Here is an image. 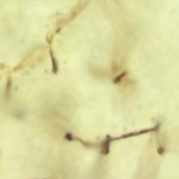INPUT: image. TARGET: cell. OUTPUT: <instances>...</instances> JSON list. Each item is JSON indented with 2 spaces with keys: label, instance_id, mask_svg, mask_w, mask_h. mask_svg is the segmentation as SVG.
Segmentation results:
<instances>
[{
  "label": "cell",
  "instance_id": "277c9868",
  "mask_svg": "<svg viewBox=\"0 0 179 179\" xmlns=\"http://www.w3.org/2000/svg\"><path fill=\"white\" fill-rule=\"evenodd\" d=\"M64 138L67 140V141H74V140H76V137L72 134V133H70V132H67L66 135H65V136H64Z\"/></svg>",
  "mask_w": 179,
  "mask_h": 179
},
{
  "label": "cell",
  "instance_id": "7a4b0ae2",
  "mask_svg": "<svg viewBox=\"0 0 179 179\" xmlns=\"http://www.w3.org/2000/svg\"><path fill=\"white\" fill-rule=\"evenodd\" d=\"M49 54H50L51 62H52V71H53V73L56 74V73H58V71H59V64H58L57 59L55 58L54 53V51H53L52 48L49 49Z\"/></svg>",
  "mask_w": 179,
  "mask_h": 179
},
{
  "label": "cell",
  "instance_id": "6da1fadb",
  "mask_svg": "<svg viewBox=\"0 0 179 179\" xmlns=\"http://www.w3.org/2000/svg\"><path fill=\"white\" fill-rule=\"evenodd\" d=\"M114 141H115L114 138H113L110 136H106V138L101 143V150H100L101 155L107 156L110 153V146Z\"/></svg>",
  "mask_w": 179,
  "mask_h": 179
},
{
  "label": "cell",
  "instance_id": "3957f363",
  "mask_svg": "<svg viewBox=\"0 0 179 179\" xmlns=\"http://www.w3.org/2000/svg\"><path fill=\"white\" fill-rule=\"evenodd\" d=\"M126 75V72H123L121 74H119V75H117L114 79V81H113V82L114 83V84H118V83L121 82V81L123 79V77Z\"/></svg>",
  "mask_w": 179,
  "mask_h": 179
}]
</instances>
